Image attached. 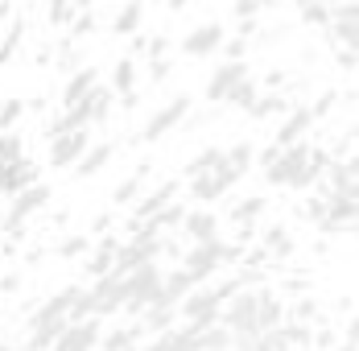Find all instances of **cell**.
I'll use <instances>...</instances> for the list:
<instances>
[{"instance_id":"1f68e13d","label":"cell","mask_w":359,"mask_h":351,"mask_svg":"<svg viewBox=\"0 0 359 351\" xmlns=\"http://www.w3.org/2000/svg\"><path fill=\"white\" fill-rule=\"evenodd\" d=\"M264 248H269V252L281 260V256H289V252H293V240L285 236V227H273V232L264 236Z\"/></svg>"},{"instance_id":"d6986e66","label":"cell","mask_w":359,"mask_h":351,"mask_svg":"<svg viewBox=\"0 0 359 351\" xmlns=\"http://www.w3.org/2000/svg\"><path fill=\"white\" fill-rule=\"evenodd\" d=\"M141 21H144V0H124L120 13L111 17V34L116 37H137L141 34Z\"/></svg>"},{"instance_id":"5bb4252c","label":"cell","mask_w":359,"mask_h":351,"mask_svg":"<svg viewBox=\"0 0 359 351\" xmlns=\"http://www.w3.org/2000/svg\"><path fill=\"white\" fill-rule=\"evenodd\" d=\"M79 293H83V285H62L54 298H46V302L34 310L29 326H37V322H62V318L71 314V306H74V298H79Z\"/></svg>"},{"instance_id":"277c9868","label":"cell","mask_w":359,"mask_h":351,"mask_svg":"<svg viewBox=\"0 0 359 351\" xmlns=\"http://www.w3.org/2000/svg\"><path fill=\"white\" fill-rule=\"evenodd\" d=\"M46 203H50V186H46V182H29V186H21L17 194H8L4 232H8V236H21V232H25V223H29Z\"/></svg>"},{"instance_id":"f546056e","label":"cell","mask_w":359,"mask_h":351,"mask_svg":"<svg viewBox=\"0 0 359 351\" xmlns=\"http://www.w3.org/2000/svg\"><path fill=\"white\" fill-rule=\"evenodd\" d=\"M297 13H302V21H306V25H314V29H326V21H330V0H318V4H302Z\"/></svg>"},{"instance_id":"3957f363","label":"cell","mask_w":359,"mask_h":351,"mask_svg":"<svg viewBox=\"0 0 359 351\" xmlns=\"http://www.w3.org/2000/svg\"><path fill=\"white\" fill-rule=\"evenodd\" d=\"M161 277H165V269H161V260H144L137 269H128V298H124V310L137 318L144 306H153L157 302V293H161Z\"/></svg>"},{"instance_id":"7a4b0ae2","label":"cell","mask_w":359,"mask_h":351,"mask_svg":"<svg viewBox=\"0 0 359 351\" xmlns=\"http://www.w3.org/2000/svg\"><path fill=\"white\" fill-rule=\"evenodd\" d=\"M240 256V244H227L223 236H211V240H203V244H190V252L182 256V269L190 273L194 285H203V281H211L227 265V260H236Z\"/></svg>"},{"instance_id":"e0dca14e","label":"cell","mask_w":359,"mask_h":351,"mask_svg":"<svg viewBox=\"0 0 359 351\" xmlns=\"http://www.w3.org/2000/svg\"><path fill=\"white\" fill-rule=\"evenodd\" d=\"M111 153H116V145H111V140H95V145H87V149H83V157L71 166L74 178H95L111 161Z\"/></svg>"},{"instance_id":"e575fe53","label":"cell","mask_w":359,"mask_h":351,"mask_svg":"<svg viewBox=\"0 0 359 351\" xmlns=\"http://www.w3.org/2000/svg\"><path fill=\"white\" fill-rule=\"evenodd\" d=\"M13 157H21V137L8 128V133H0V161H13Z\"/></svg>"},{"instance_id":"74e56055","label":"cell","mask_w":359,"mask_h":351,"mask_svg":"<svg viewBox=\"0 0 359 351\" xmlns=\"http://www.w3.org/2000/svg\"><path fill=\"white\" fill-rule=\"evenodd\" d=\"M74 0H50V21H58V25H62V21H71L74 13Z\"/></svg>"},{"instance_id":"52a82bcc","label":"cell","mask_w":359,"mask_h":351,"mask_svg":"<svg viewBox=\"0 0 359 351\" xmlns=\"http://www.w3.org/2000/svg\"><path fill=\"white\" fill-rule=\"evenodd\" d=\"M87 293H91V314L95 318L120 314V310H124V298H128V273L108 269L104 277H95V285H91Z\"/></svg>"},{"instance_id":"f1b7e54d","label":"cell","mask_w":359,"mask_h":351,"mask_svg":"<svg viewBox=\"0 0 359 351\" xmlns=\"http://www.w3.org/2000/svg\"><path fill=\"white\" fill-rule=\"evenodd\" d=\"M141 178H144V166H141V174L124 178V182H120V186L111 190V203H116V207H128V203H133V199L141 194Z\"/></svg>"},{"instance_id":"603a6c76","label":"cell","mask_w":359,"mask_h":351,"mask_svg":"<svg viewBox=\"0 0 359 351\" xmlns=\"http://www.w3.org/2000/svg\"><path fill=\"white\" fill-rule=\"evenodd\" d=\"M116 248H120V240H100L95 252H87V273H91V277H104V273H108L111 260H116Z\"/></svg>"},{"instance_id":"44dd1931","label":"cell","mask_w":359,"mask_h":351,"mask_svg":"<svg viewBox=\"0 0 359 351\" xmlns=\"http://www.w3.org/2000/svg\"><path fill=\"white\" fill-rule=\"evenodd\" d=\"M137 83H141V67H137V58L128 54V58H120L116 67H111V95H128V91H137Z\"/></svg>"},{"instance_id":"d6a6232c","label":"cell","mask_w":359,"mask_h":351,"mask_svg":"<svg viewBox=\"0 0 359 351\" xmlns=\"http://www.w3.org/2000/svg\"><path fill=\"white\" fill-rule=\"evenodd\" d=\"M170 70H174V58H170V54L149 58V83H153V87H157V83H165V79H170Z\"/></svg>"},{"instance_id":"ee69618b","label":"cell","mask_w":359,"mask_h":351,"mask_svg":"<svg viewBox=\"0 0 359 351\" xmlns=\"http://www.w3.org/2000/svg\"><path fill=\"white\" fill-rule=\"evenodd\" d=\"M339 351H355V331H347V339H343V347Z\"/></svg>"},{"instance_id":"7402d4cb","label":"cell","mask_w":359,"mask_h":351,"mask_svg":"<svg viewBox=\"0 0 359 351\" xmlns=\"http://www.w3.org/2000/svg\"><path fill=\"white\" fill-rule=\"evenodd\" d=\"M95 83H100V70L95 67H79L71 79H67V87H62V107H71L74 100H83Z\"/></svg>"},{"instance_id":"4dcf8cb0","label":"cell","mask_w":359,"mask_h":351,"mask_svg":"<svg viewBox=\"0 0 359 351\" xmlns=\"http://www.w3.org/2000/svg\"><path fill=\"white\" fill-rule=\"evenodd\" d=\"M25 116V100H0V133H8Z\"/></svg>"},{"instance_id":"8fae6325","label":"cell","mask_w":359,"mask_h":351,"mask_svg":"<svg viewBox=\"0 0 359 351\" xmlns=\"http://www.w3.org/2000/svg\"><path fill=\"white\" fill-rule=\"evenodd\" d=\"M223 37H227V29H223L219 21H203V25H194L190 34L182 37L178 50L186 54V58H211V54H219Z\"/></svg>"},{"instance_id":"b9f144b4","label":"cell","mask_w":359,"mask_h":351,"mask_svg":"<svg viewBox=\"0 0 359 351\" xmlns=\"http://www.w3.org/2000/svg\"><path fill=\"white\" fill-rule=\"evenodd\" d=\"M190 4H194V0H165V8H170V13H186Z\"/></svg>"},{"instance_id":"836d02e7","label":"cell","mask_w":359,"mask_h":351,"mask_svg":"<svg viewBox=\"0 0 359 351\" xmlns=\"http://www.w3.org/2000/svg\"><path fill=\"white\" fill-rule=\"evenodd\" d=\"M87 252H91V240H87V236H67V240L58 244V256H67V260H71V256H87Z\"/></svg>"},{"instance_id":"7dc6e473","label":"cell","mask_w":359,"mask_h":351,"mask_svg":"<svg viewBox=\"0 0 359 351\" xmlns=\"http://www.w3.org/2000/svg\"><path fill=\"white\" fill-rule=\"evenodd\" d=\"M144 4H165V0H144Z\"/></svg>"},{"instance_id":"4316f807","label":"cell","mask_w":359,"mask_h":351,"mask_svg":"<svg viewBox=\"0 0 359 351\" xmlns=\"http://www.w3.org/2000/svg\"><path fill=\"white\" fill-rule=\"evenodd\" d=\"M219 161H223V145H207L203 153H194V157H190V166H186V178L207 174V170H215Z\"/></svg>"},{"instance_id":"6da1fadb","label":"cell","mask_w":359,"mask_h":351,"mask_svg":"<svg viewBox=\"0 0 359 351\" xmlns=\"http://www.w3.org/2000/svg\"><path fill=\"white\" fill-rule=\"evenodd\" d=\"M264 182L269 186H285V190H310L314 178H310V140H293L281 145L273 153V161L264 166Z\"/></svg>"},{"instance_id":"ba28073f","label":"cell","mask_w":359,"mask_h":351,"mask_svg":"<svg viewBox=\"0 0 359 351\" xmlns=\"http://www.w3.org/2000/svg\"><path fill=\"white\" fill-rule=\"evenodd\" d=\"M326 29H330L339 50H359V4L355 0H330Z\"/></svg>"},{"instance_id":"9a60e30c","label":"cell","mask_w":359,"mask_h":351,"mask_svg":"<svg viewBox=\"0 0 359 351\" xmlns=\"http://www.w3.org/2000/svg\"><path fill=\"white\" fill-rule=\"evenodd\" d=\"M310 124H314V112H310V104L289 107L285 120H281V128L273 133V145L281 149V145H293V140H302L306 133H310Z\"/></svg>"},{"instance_id":"30bf717a","label":"cell","mask_w":359,"mask_h":351,"mask_svg":"<svg viewBox=\"0 0 359 351\" xmlns=\"http://www.w3.org/2000/svg\"><path fill=\"white\" fill-rule=\"evenodd\" d=\"M104 318H79V322H67V331L54 339V347L46 351H95L100 347V335H104V326H100Z\"/></svg>"},{"instance_id":"2e32d148","label":"cell","mask_w":359,"mask_h":351,"mask_svg":"<svg viewBox=\"0 0 359 351\" xmlns=\"http://www.w3.org/2000/svg\"><path fill=\"white\" fill-rule=\"evenodd\" d=\"M37 182V166L29 157H13V161H0V199L4 194H17L21 186Z\"/></svg>"},{"instance_id":"5b68a950","label":"cell","mask_w":359,"mask_h":351,"mask_svg":"<svg viewBox=\"0 0 359 351\" xmlns=\"http://www.w3.org/2000/svg\"><path fill=\"white\" fill-rule=\"evenodd\" d=\"M240 178H244V174H240V170H236V166L223 157L215 170H207V174H194V178H186V182H190V199H194L198 207H211V203H219L223 194H231V186H236Z\"/></svg>"},{"instance_id":"4fadbf2b","label":"cell","mask_w":359,"mask_h":351,"mask_svg":"<svg viewBox=\"0 0 359 351\" xmlns=\"http://www.w3.org/2000/svg\"><path fill=\"white\" fill-rule=\"evenodd\" d=\"M178 227L186 232V240H190V244H203V240L219 236V215L211 207H186V215H182Z\"/></svg>"},{"instance_id":"484cf974","label":"cell","mask_w":359,"mask_h":351,"mask_svg":"<svg viewBox=\"0 0 359 351\" xmlns=\"http://www.w3.org/2000/svg\"><path fill=\"white\" fill-rule=\"evenodd\" d=\"M223 157H227V161H231V166H236L240 174H248L252 166H256V145H252V140H240V145H227V149H223Z\"/></svg>"},{"instance_id":"7c38bea8","label":"cell","mask_w":359,"mask_h":351,"mask_svg":"<svg viewBox=\"0 0 359 351\" xmlns=\"http://www.w3.org/2000/svg\"><path fill=\"white\" fill-rule=\"evenodd\" d=\"M244 74H248V62H244V58H223V62L211 70V79H207V104H223L227 91H231Z\"/></svg>"},{"instance_id":"9c48e42d","label":"cell","mask_w":359,"mask_h":351,"mask_svg":"<svg viewBox=\"0 0 359 351\" xmlns=\"http://www.w3.org/2000/svg\"><path fill=\"white\" fill-rule=\"evenodd\" d=\"M91 145V128H67L50 137V170H71L83 157V149Z\"/></svg>"},{"instance_id":"d590c367","label":"cell","mask_w":359,"mask_h":351,"mask_svg":"<svg viewBox=\"0 0 359 351\" xmlns=\"http://www.w3.org/2000/svg\"><path fill=\"white\" fill-rule=\"evenodd\" d=\"M269 8V0H231V13L236 17H260Z\"/></svg>"},{"instance_id":"8d00e7d4","label":"cell","mask_w":359,"mask_h":351,"mask_svg":"<svg viewBox=\"0 0 359 351\" xmlns=\"http://www.w3.org/2000/svg\"><path fill=\"white\" fill-rule=\"evenodd\" d=\"M244 50H248V37H223V46H219V54L223 58H244Z\"/></svg>"},{"instance_id":"7bdbcfd3","label":"cell","mask_w":359,"mask_h":351,"mask_svg":"<svg viewBox=\"0 0 359 351\" xmlns=\"http://www.w3.org/2000/svg\"><path fill=\"white\" fill-rule=\"evenodd\" d=\"M0 289H4V293H13V289H21V277H4V281H0Z\"/></svg>"},{"instance_id":"8992f818","label":"cell","mask_w":359,"mask_h":351,"mask_svg":"<svg viewBox=\"0 0 359 351\" xmlns=\"http://www.w3.org/2000/svg\"><path fill=\"white\" fill-rule=\"evenodd\" d=\"M190 107H194V100H190L186 91H178L174 100H165V104H161V107H157V112H153V116L141 124V140H144V145H157V140H165V137H170V133L182 124V120L190 116Z\"/></svg>"},{"instance_id":"f35d334b","label":"cell","mask_w":359,"mask_h":351,"mask_svg":"<svg viewBox=\"0 0 359 351\" xmlns=\"http://www.w3.org/2000/svg\"><path fill=\"white\" fill-rule=\"evenodd\" d=\"M137 351H170V335H165V331H161V335H149V343L137 347Z\"/></svg>"},{"instance_id":"f6af8a7d","label":"cell","mask_w":359,"mask_h":351,"mask_svg":"<svg viewBox=\"0 0 359 351\" xmlns=\"http://www.w3.org/2000/svg\"><path fill=\"white\" fill-rule=\"evenodd\" d=\"M0 351H29V347H25V343H17V347H0Z\"/></svg>"},{"instance_id":"ab89813d","label":"cell","mask_w":359,"mask_h":351,"mask_svg":"<svg viewBox=\"0 0 359 351\" xmlns=\"http://www.w3.org/2000/svg\"><path fill=\"white\" fill-rule=\"evenodd\" d=\"M334 100H339V95H334V91H326L323 100H318V104H310V112H314V120H318V116H326V112H330V104H334Z\"/></svg>"},{"instance_id":"cb8c5ba5","label":"cell","mask_w":359,"mask_h":351,"mask_svg":"<svg viewBox=\"0 0 359 351\" xmlns=\"http://www.w3.org/2000/svg\"><path fill=\"white\" fill-rule=\"evenodd\" d=\"M256 95H260V83H256L252 74H244V79H240V83L227 91V100H223V104H231V107H240V112H248V107L256 104Z\"/></svg>"},{"instance_id":"bcb514c9","label":"cell","mask_w":359,"mask_h":351,"mask_svg":"<svg viewBox=\"0 0 359 351\" xmlns=\"http://www.w3.org/2000/svg\"><path fill=\"white\" fill-rule=\"evenodd\" d=\"M293 4H297V8H302V4H318V0H293Z\"/></svg>"},{"instance_id":"ac0fdd59","label":"cell","mask_w":359,"mask_h":351,"mask_svg":"<svg viewBox=\"0 0 359 351\" xmlns=\"http://www.w3.org/2000/svg\"><path fill=\"white\" fill-rule=\"evenodd\" d=\"M141 339H144V326H141V318H137V322H128V326H116L108 335H100V347L95 351H137Z\"/></svg>"},{"instance_id":"60d3db41","label":"cell","mask_w":359,"mask_h":351,"mask_svg":"<svg viewBox=\"0 0 359 351\" xmlns=\"http://www.w3.org/2000/svg\"><path fill=\"white\" fill-rule=\"evenodd\" d=\"M91 29H95V17H91V13H79V21H74V37L91 34Z\"/></svg>"},{"instance_id":"83f0119b","label":"cell","mask_w":359,"mask_h":351,"mask_svg":"<svg viewBox=\"0 0 359 351\" xmlns=\"http://www.w3.org/2000/svg\"><path fill=\"white\" fill-rule=\"evenodd\" d=\"M264 207H269V199H264V194H248L244 203H236L231 219H236V223H256V219L264 215Z\"/></svg>"},{"instance_id":"ffe728a7","label":"cell","mask_w":359,"mask_h":351,"mask_svg":"<svg viewBox=\"0 0 359 351\" xmlns=\"http://www.w3.org/2000/svg\"><path fill=\"white\" fill-rule=\"evenodd\" d=\"M170 199H178V182H161L157 190H149L141 203H137V211H133V227H137V223H144L149 215H157V211L165 207Z\"/></svg>"},{"instance_id":"d4e9b609","label":"cell","mask_w":359,"mask_h":351,"mask_svg":"<svg viewBox=\"0 0 359 351\" xmlns=\"http://www.w3.org/2000/svg\"><path fill=\"white\" fill-rule=\"evenodd\" d=\"M281 112H289V104H285V95H256V104L248 107V116L252 120H269V116H281Z\"/></svg>"}]
</instances>
